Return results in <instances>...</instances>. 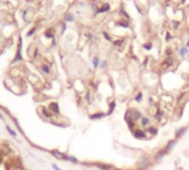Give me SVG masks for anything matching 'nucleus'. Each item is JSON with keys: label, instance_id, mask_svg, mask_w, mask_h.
I'll return each instance as SVG.
<instances>
[{"label": "nucleus", "instance_id": "27", "mask_svg": "<svg viewBox=\"0 0 189 170\" xmlns=\"http://www.w3.org/2000/svg\"><path fill=\"white\" fill-rule=\"evenodd\" d=\"M106 65H107V62H106V61H103V62L101 63V67H102V69H105Z\"/></svg>", "mask_w": 189, "mask_h": 170}, {"label": "nucleus", "instance_id": "35", "mask_svg": "<svg viewBox=\"0 0 189 170\" xmlns=\"http://www.w3.org/2000/svg\"><path fill=\"white\" fill-rule=\"evenodd\" d=\"M0 110H2V106H1V105H0Z\"/></svg>", "mask_w": 189, "mask_h": 170}, {"label": "nucleus", "instance_id": "22", "mask_svg": "<svg viewBox=\"0 0 189 170\" xmlns=\"http://www.w3.org/2000/svg\"><path fill=\"white\" fill-rule=\"evenodd\" d=\"M93 65H94L95 69H96V67H97V66L99 65V58H96V56H95V58H93Z\"/></svg>", "mask_w": 189, "mask_h": 170}, {"label": "nucleus", "instance_id": "5", "mask_svg": "<svg viewBox=\"0 0 189 170\" xmlns=\"http://www.w3.org/2000/svg\"><path fill=\"white\" fill-rule=\"evenodd\" d=\"M95 167H97V168L101 170H115L116 169L114 166L109 165V164H103V162H96V164H95Z\"/></svg>", "mask_w": 189, "mask_h": 170}, {"label": "nucleus", "instance_id": "12", "mask_svg": "<svg viewBox=\"0 0 189 170\" xmlns=\"http://www.w3.org/2000/svg\"><path fill=\"white\" fill-rule=\"evenodd\" d=\"M50 152H51V154H52V156H53V157H55L56 159H59V160H64L65 159L64 154L60 152V151H58V150H50Z\"/></svg>", "mask_w": 189, "mask_h": 170}, {"label": "nucleus", "instance_id": "2", "mask_svg": "<svg viewBox=\"0 0 189 170\" xmlns=\"http://www.w3.org/2000/svg\"><path fill=\"white\" fill-rule=\"evenodd\" d=\"M150 161H149V158L147 156H143L140 159L138 160L137 162V169L138 170H146L147 167L149 166Z\"/></svg>", "mask_w": 189, "mask_h": 170}, {"label": "nucleus", "instance_id": "26", "mask_svg": "<svg viewBox=\"0 0 189 170\" xmlns=\"http://www.w3.org/2000/svg\"><path fill=\"white\" fill-rule=\"evenodd\" d=\"M119 25H122V27H124V28H127V27H128V23H127V22H123V21H121Z\"/></svg>", "mask_w": 189, "mask_h": 170}, {"label": "nucleus", "instance_id": "33", "mask_svg": "<svg viewBox=\"0 0 189 170\" xmlns=\"http://www.w3.org/2000/svg\"><path fill=\"white\" fill-rule=\"evenodd\" d=\"M166 39H167V41L170 40V34H169V33H167V38H166Z\"/></svg>", "mask_w": 189, "mask_h": 170}, {"label": "nucleus", "instance_id": "24", "mask_svg": "<svg viewBox=\"0 0 189 170\" xmlns=\"http://www.w3.org/2000/svg\"><path fill=\"white\" fill-rule=\"evenodd\" d=\"M179 53H180V55H181V56H184V55L187 54V49H186V48H183V49L180 50V52H179Z\"/></svg>", "mask_w": 189, "mask_h": 170}, {"label": "nucleus", "instance_id": "30", "mask_svg": "<svg viewBox=\"0 0 189 170\" xmlns=\"http://www.w3.org/2000/svg\"><path fill=\"white\" fill-rule=\"evenodd\" d=\"M52 168H53L54 170H62V169H60V168H59V167H58L56 165H54V164L52 165Z\"/></svg>", "mask_w": 189, "mask_h": 170}, {"label": "nucleus", "instance_id": "16", "mask_svg": "<svg viewBox=\"0 0 189 170\" xmlns=\"http://www.w3.org/2000/svg\"><path fill=\"white\" fill-rule=\"evenodd\" d=\"M115 107H116V102H115V100H112V102L109 103V112H107V115H112V114L114 113Z\"/></svg>", "mask_w": 189, "mask_h": 170}, {"label": "nucleus", "instance_id": "8", "mask_svg": "<svg viewBox=\"0 0 189 170\" xmlns=\"http://www.w3.org/2000/svg\"><path fill=\"white\" fill-rule=\"evenodd\" d=\"M166 154H168V151L166 150V148H164V149H160L158 152L155 155V160H156L157 162H159V161H160V160L163 159L165 156H166Z\"/></svg>", "mask_w": 189, "mask_h": 170}, {"label": "nucleus", "instance_id": "9", "mask_svg": "<svg viewBox=\"0 0 189 170\" xmlns=\"http://www.w3.org/2000/svg\"><path fill=\"white\" fill-rule=\"evenodd\" d=\"M106 114L103 113V112H96L94 114H92V115H90V119L92 120H97V119H101V118H104Z\"/></svg>", "mask_w": 189, "mask_h": 170}, {"label": "nucleus", "instance_id": "29", "mask_svg": "<svg viewBox=\"0 0 189 170\" xmlns=\"http://www.w3.org/2000/svg\"><path fill=\"white\" fill-rule=\"evenodd\" d=\"M65 19H66L68 21H72V20H73V18H72V15H66V18H65Z\"/></svg>", "mask_w": 189, "mask_h": 170}, {"label": "nucleus", "instance_id": "1", "mask_svg": "<svg viewBox=\"0 0 189 170\" xmlns=\"http://www.w3.org/2000/svg\"><path fill=\"white\" fill-rule=\"evenodd\" d=\"M47 107L49 108V110L54 116H59L60 114H61V110H60V106H59V104H58V102L51 100V102H49V104H48Z\"/></svg>", "mask_w": 189, "mask_h": 170}, {"label": "nucleus", "instance_id": "36", "mask_svg": "<svg viewBox=\"0 0 189 170\" xmlns=\"http://www.w3.org/2000/svg\"><path fill=\"white\" fill-rule=\"evenodd\" d=\"M115 170H123V169H115Z\"/></svg>", "mask_w": 189, "mask_h": 170}, {"label": "nucleus", "instance_id": "19", "mask_svg": "<svg viewBox=\"0 0 189 170\" xmlns=\"http://www.w3.org/2000/svg\"><path fill=\"white\" fill-rule=\"evenodd\" d=\"M134 100L136 103H140V102L143 100V93H142V92H138V93L136 94V96H135Z\"/></svg>", "mask_w": 189, "mask_h": 170}, {"label": "nucleus", "instance_id": "21", "mask_svg": "<svg viewBox=\"0 0 189 170\" xmlns=\"http://www.w3.org/2000/svg\"><path fill=\"white\" fill-rule=\"evenodd\" d=\"M109 5L105 4V5H103L102 9H99V12H104V11H109Z\"/></svg>", "mask_w": 189, "mask_h": 170}, {"label": "nucleus", "instance_id": "23", "mask_svg": "<svg viewBox=\"0 0 189 170\" xmlns=\"http://www.w3.org/2000/svg\"><path fill=\"white\" fill-rule=\"evenodd\" d=\"M45 37H47V38H53V31L51 30V29L48 30L45 32Z\"/></svg>", "mask_w": 189, "mask_h": 170}, {"label": "nucleus", "instance_id": "4", "mask_svg": "<svg viewBox=\"0 0 189 170\" xmlns=\"http://www.w3.org/2000/svg\"><path fill=\"white\" fill-rule=\"evenodd\" d=\"M175 63V60L173 56H167L166 58V60L163 61V63H161V67L164 69V70H167L169 67H171Z\"/></svg>", "mask_w": 189, "mask_h": 170}, {"label": "nucleus", "instance_id": "14", "mask_svg": "<svg viewBox=\"0 0 189 170\" xmlns=\"http://www.w3.org/2000/svg\"><path fill=\"white\" fill-rule=\"evenodd\" d=\"M176 144H177V139L169 140V141H168V144H167V146H166L165 148H166V150H167V151H168V152H169L170 150L173 149V148H174L175 145H176Z\"/></svg>", "mask_w": 189, "mask_h": 170}, {"label": "nucleus", "instance_id": "18", "mask_svg": "<svg viewBox=\"0 0 189 170\" xmlns=\"http://www.w3.org/2000/svg\"><path fill=\"white\" fill-rule=\"evenodd\" d=\"M6 129H7V131H8V133H9V135L11 136V137H13V138H17V133H16L15 130L12 129V128H11V127H10V126H6Z\"/></svg>", "mask_w": 189, "mask_h": 170}, {"label": "nucleus", "instance_id": "13", "mask_svg": "<svg viewBox=\"0 0 189 170\" xmlns=\"http://www.w3.org/2000/svg\"><path fill=\"white\" fill-rule=\"evenodd\" d=\"M142 117H143V114H142L138 110H134V112H133V119H134L135 123L139 122Z\"/></svg>", "mask_w": 189, "mask_h": 170}, {"label": "nucleus", "instance_id": "6", "mask_svg": "<svg viewBox=\"0 0 189 170\" xmlns=\"http://www.w3.org/2000/svg\"><path fill=\"white\" fill-rule=\"evenodd\" d=\"M33 15H35V11H33V9H27V10L25 11V13H23V18H25V20L27 21V22H30V21L32 20V18H33Z\"/></svg>", "mask_w": 189, "mask_h": 170}, {"label": "nucleus", "instance_id": "34", "mask_svg": "<svg viewBox=\"0 0 189 170\" xmlns=\"http://www.w3.org/2000/svg\"><path fill=\"white\" fill-rule=\"evenodd\" d=\"M187 46H189V41L187 42Z\"/></svg>", "mask_w": 189, "mask_h": 170}, {"label": "nucleus", "instance_id": "20", "mask_svg": "<svg viewBox=\"0 0 189 170\" xmlns=\"http://www.w3.org/2000/svg\"><path fill=\"white\" fill-rule=\"evenodd\" d=\"M85 100H86L87 104H91V103H92V100H91V93H90V92H86V94H85Z\"/></svg>", "mask_w": 189, "mask_h": 170}, {"label": "nucleus", "instance_id": "28", "mask_svg": "<svg viewBox=\"0 0 189 170\" xmlns=\"http://www.w3.org/2000/svg\"><path fill=\"white\" fill-rule=\"evenodd\" d=\"M144 48L146 49V50H150V49H152V44H150V43H148V44H145Z\"/></svg>", "mask_w": 189, "mask_h": 170}, {"label": "nucleus", "instance_id": "32", "mask_svg": "<svg viewBox=\"0 0 189 170\" xmlns=\"http://www.w3.org/2000/svg\"><path fill=\"white\" fill-rule=\"evenodd\" d=\"M0 120H5V116H4V114L0 112Z\"/></svg>", "mask_w": 189, "mask_h": 170}, {"label": "nucleus", "instance_id": "3", "mask_svg": "<svg viewBox=\"0 0 189 170\" xmlns=\"http://www.w3.org/2000/svg\"><path fill=\"white\" fill-rule=\"evenodd\" d=\"M133 135H134V137L136 138V139L138 140H143L146 138V131L143 129H140V128H136V129L133 131Z\"/></svg>", "mask_w": 189, "mask_h": 170}, {"label": "nucleus", "instance_id": "11", "mask_svg": "<svg viewBox=\"0 0 189 170\" xmlns=\"http://www.w3.org/2000/svg\"><path fill=\"white\" fill-rule=\"evenodd\" d=\"M139 124L142 127H145V128H147L148 126H150V119H149V117L147 116H143L140 120H139Z\"/></svg>", "mask_w": 189, "mask_h": 170}, {"label": "nucleus", "instance_id": "25", "mask_svg": "<svg viewBox=\"0 0 189 170\" xmlns=\"http://www.w3.org/2000/svg\"><path fill=\"white\" fill-rule=\"evenodd\" d=\"M103 35H104V37H105V39H106V40L112 41V38H111V37H109V35L107 34V33H106V32H104V33H103Z\"/></svg>", "mask_w": 189, "mask_h": 170}, {"label": "nucleus", "instance_id": "10", "mask_svg": "<svg viewBox=\"0 0 189 170\" xmlns=\"http://www.w3.org/2000/svg\"><path fill=\"white\" fill-rule=\"evenodd\" d=\"M146 134H149L150 136H156L157 135V133H158V128L156 127V126H148L147 128H146Z\"/></svg>", "mask_w": 189, "mask_h": 170}, {"label": "nucleus", "instance_id": "15", "mask_svg": "<svg viewBox=\"0 0 189 170\" xmlns=\"http://www.w3.org/2000/svg\"><path fill=\"white\" fill-rule=\"evenodd\" d=\"M65 161H70V162H72V164H74V165H78L79 164V160L76 159L75 157L73 156H70V155H65Z\"/></svg>", "mask_w": 189, "mask_h": 170}, {"label": "nucleus", "instance_id": "17", "mask_svg": "<svg viewBox=\"0 0 189 170\" xmlns=\"http://www.w3.org/2000/svg\"><path fill=\"white\" fill-rule=\"evenodd\" d=\"M41 72L45 75H49L50 72H51V69H50V66L48 64H42L41 65Z\"/></svg>", "mask_w": 189, "mask_h": 170}, {"label": "nucleus", "instance_id": "31", "mask_svg": "<svg viewBox=\"0 0 189 170\" xmlns=\"http://www.w3.org/2000/svg\"><path fill=\"white\" fill-rule=\"evenodd\" d=\"M35 31V28H33V29H31V30L29 31V33H28V35H32V33Z\"/></svg>", "mask_w": 189, "mask_h": 170}, {"label": "nucleus", "instance_id": "7", "mask_svg": "<svg viewBox=\"0 0 189 170\" xmlns=\"http://www.w3.org/2000/svg\"><path fill=\"white\" fill-rule=\"evenodd\" d=\"M187 126H184V127H180V128H177V130L175 131V137H176V139H178V138H181L183 136L185 135V133L187 131Z\"/></svg>", "mask_w": 189, "mask_h": 170}]
</instances>
